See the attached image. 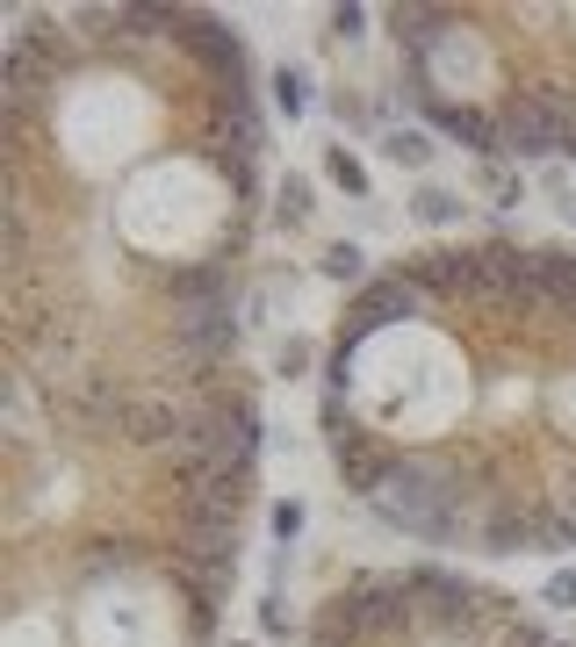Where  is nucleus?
I'll return each mask as SVG.
<instances>
[{
  "label": "nucleus",
  "instance_id": "13",
  "mask_svg": "<svg viewBox=\"0 0 576 647\" xmlns=\"http://www.w3.org/2000/svg\"><path fill=\"white\" fill-rule=\"evenodd\" d=\"M483 188H490L505 209H519V173H505V166H483Z\"/></svg>",
  "mask_w": 576,
  "mask_h": 647
},
{
  "label": "nucleus",
  "instance_id": "4",
  "mask_svg": "<svg viewBox=\"0 0 576 647\" xmlns=\"http://www.w3.org/2000/svg\"><path fill=\"white\" fill-rule=\"evenodd\" d=\"M397 87L483 166L576 159V0H397Z\"/></svg>",
  "mask_w": 576,
  "mask_h": 647
},
{
  "label": "nucleus",
  "instance_id": "6",
  "mask_svg": "<svg viewBox=\"0 0 576 647\" xmlns=\"http://www.w3.org/2000/svg\"><path fill=\"white\" fill-rule=\"evenodd\" d=\"M325 180H331V188H346L354 202H368V188H375V180H368V166L354 159V145H339V137L325 145Z\"/></svg>",
  "mask_w": 576,
  "mask_h": 647
},
{
  "label": "nucleus",
  "instance_id": "8",
  "mask_svg": "<svg viewBox=\"0 0 576 647\" xmlns=\"http://www.w3.org/2000/svg\"><path fill=\"white\" fill-rule=\"evenodd\" d=\"M461 195H454V188H418L411 195V216H418V223H426V230H439V223H461Z\"/></svg>",
  "mask_w": 576,
  "mask_h": 647
},
{
  "label": "nucleus",
  "instance_id": "16",
  "mask_svg": "<svg viewBox=\"0 0 576 647\" xmlns=\"http://www.w3.org/2000/svg\"><path fill=\"white\" fill-rule=\"evenodd\" d=\"M563 216H569V223H576V188H569V195H563Z\"/></svg>",
  "mask_w": 576,
  "mask_h": 647
},
{
  "label": "nucleus",
  "instance_id": "1",
  "mask_svg": "<svg viewBox=\"0 0 576 647\" xmlns=\"http://www.w3.org/2000/svg\"><path fill=\"white\" fill-rule=\"evenodd\" d=\"M260 209L267 116L231 14L22 8L0 87V396L123 410L252 375Z\"/></svg>",
  "mask_w": 576,
  "mask_h": 647
},
{
  "label": "nucleus",
  "instance_id": "2",
  "mask_svg": "<svg viewBox=\"0 0 576 647\" xmlns=\"http://www.w3.org/2000/svg\"><path fill=\"white\" fill-rule=\"evenodd\" d=\"M346 504L468 561L576 547V245L426 238L346 288L317 360Z\"/></svg>",
  "mask_w": 576,
  "mask_h": 647
},
{
  "label": "nucleus",
  "instance_id": "7",
  "mask_svg": "<svg viewBox=\"0 0 576 647\" xmlns=\"http://www.w3.org/2000/svg\"><path fill=\"white\" fill-rule=\"evenodd\" d=\"M317 273H325V281H354V288H360V281H368L375 267H368V252H360L354 238H339V245H325V259H317Z\"/></svg>",
  "mask_w": 576,
  "mask_h": 647
},
{
  "label": "nucleus",
  "instance_id": "3",
  "mask_svg": "<svg viewBox=\"0 0 576 647\" xmlns=\"http://www.w3.org/2000/svg\"><path fill=\"white\" fill-rule=\"evenodd\" d=\"M260 446V375L123 410L0 396V647H217Z\"/></svg>",
  "mask_w": 576,
  "mask_h": 647
},
{
  "label": "nucleus",
  "instance_id": "12",
  "mask_svg": "<svg viewBox=\"0 0 576 647\" xmlns=\"http://www.w3.org/2000/svg\"><path fill=\"white\" fill-rule=\"evenodd\" d=\"M540 597H548L555 611H576V568H555V576L540 583Z\"/></svg>",
  "mask_w": 576,
  "mask_h": 647
},
{
  "label": "nucleus",
  "instance_id": "5",
  "mask_svg": "<svg viewBox=\"0 0 576 647\" xmlns=\"http://www.w3.org/2000/svg\"><path fill=\"white\" fill-rule=\"evenodd\" d=\"M302 647H569L512 590L447 561L346 568L302 619Z\"/></svg>",
  "mask_w": 576,
  "mask_h": 647
},
{
  "label": "nucleus",
  "instance_id": "15",
  "mask_svg": "<svg viewBox=\"0 0 576 647\" xmlns=\"http://www.w3.org/2000/svg\"><path fill=\"white\" fill-rule=\"evenodd\" d=\"M296 526H302V504H281V511H275V532L296 539Z\"/></svg>",
  "mask_w": 576,
  "mask_h": 647
},
{
  "label": "nucleus",
  "instance_id": "14",
  "mask_svg": "<svg viewBox=\"0 0 576 647\" xmlns=\"http://www.w3.org/2000/svg\"><path fill=\"white\" fill-rule=\"evenodd\" d=\"M360 22H368V14H360V8H331V14H325L331 43H354V37H360Z\"/></svg>",
  "mask_w": 576,
  "mask_h": 647
},
{
  "label": "nucleus",
  "instance_id": "9",
  "mask_svg": "<svg viewBox=\"0 0 576 647\" xmlns=\"http://www.w3.org/2000/svg\"><path fill=\"white\" fill-rule=\"evenodd\" d=\"M275 216H281V230H302V223H310V180H302V173H281Z\"/></svg>",
  "mask_w": 576,
  "mask_h": 647
},
{
  "label": "nucleus",
  "instance_id": "11",
  "mask_svg": "<svg viewBox=\"0 0 576 647\" xmlns=\"http://www.w3.org/2000/svg\"><path fill=\"white\" fill-rule=\"evenodd\" d=\"M275 101H281V122H296L302 108H310V94H302V72H296V66H281V72H275Z\"/></svg>",
  "mask_w": 576,
  "mask_h": 647
},
{
  "label": "nucleus",
  "instance_id": "10",
  "mask_svg": "<svg viewBox=\"0 0 576 647\" xmlns=\"http://www.w3.org/2000/svg\"><path fill=\"white\" fill-rule=\"evenodd\" d=\"M383 151H389L397 166H411V173H418V166H433V137H426V130H389Z\"/></svg>",
  "mask_w": 576,
  "mask_h": 647
}]
</instances>
